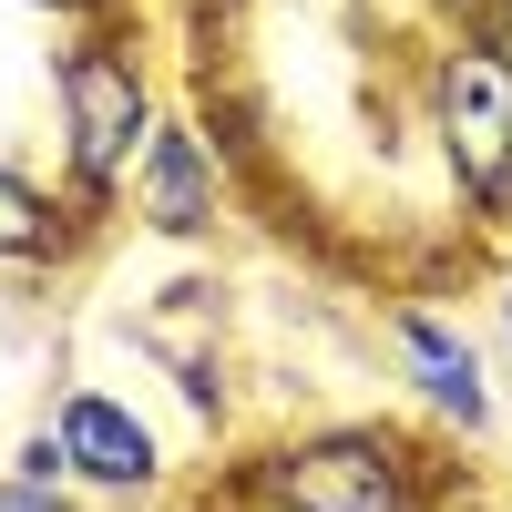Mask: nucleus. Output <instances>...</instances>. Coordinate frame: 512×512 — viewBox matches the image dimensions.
Returning a JSON list of instances; mask_svg holds the SVG:
<instances>
[{"mask_svg": "<svg viewBox=\"0 0 512 512\" xmlns=\"http://www.w3.org/2000/svg\"><path fill=\"white\" fill-rule=\"evenodd\" d=\"M52 103H62V205L72 226L93 236L113 216V195H134V164L164 134V103H154V72H144V41L134 11H113L93 31H72L52 52Z\"/></svg>", "mask_w": 512, "mask_h": 512, "instance_id": "obj_1", "label": "nucleus"}, {"mask_svg": "<svg viewBox=\"0 0 512 512\" xmlns=\"http://www.w3.org/2000/svg\"><path fill=\"white\" fill-rule=\"evenodd\" d=\"M451 461L400 431V420H328V431H287L236 472L256 512H431Z\"/></svg>", "mask_w": 512, "mask_h": 512, "instance_id": "obj_2", "label": "nucleus"}, {"mask_svg": "<svg viewBox=\"0 0 512 512\" xmlns=\"http://www.w3.org/2000/svg\"><path fill=\"white\" fill-rule=\"evenodd\" d=\"M431 134L461 216L482 236L512 226V41L502 31H451L431 41Z\"/></svg>", "mask_w": 512, "mask_h": 512, "instance_id": "obj_3", "label": "nucleus"}, {"mask_svg": "<svg viewBox=\"0 0 512 512\" xmlns=\"http://www.w3.org/2000/svg\"><path fill=\"white\" fill-rule=\"evenodd\" d=\"M52 431H62V451H72V492H113V502L164 492V451H154V431L134 420V400H113V390H62V400H52Z\"/></svg>", "mask_w": 512, "mask_h": 512, "instance_id": "obj_4", "label": "nucleus"}, {"mask_svg": "<svg viewBox=\"0 0 512 512\" xmlns=\"http://www.w3.org/2000/svg\"><path fill=\"white\" fill-rule=\"evenodd\" d=\"M123 205H134L154 236H216V216H226V164H216V144H205L185 113H164V134L134 164V195H123Z\"/></svg>", "mask_w": 512, "mask_h": 512, "instance_id": "obj_5", "label": "nucleus"}, {"mask_svg": "<svg viewBox=\"0 0 512 512\" xmlns=\"http://www.w3.org/2000/svg\"><path fill=\"white\" fill-rule=\"evenodd\" d=\"M390 338H400V359H410V379H420V400H431L461 441H482V431H492L482 349H472V338H461L451 318H431V308H400V318H390Z\"/></svg>", "mask_w": 512, "mask_h": 512, "instance_id": "obj_6", "label": "nucleus"}, {"mask_svg": "<svg viewBox=\"0 0 512 512\" xmlns=\"http://www.w3.org/2000/svg\"><path fill=\"white\" fill-rule=\"evenodd\" d=\"M72 246H82L72 205H52L21 164H0V267H62Z\"/></svg>", "mask_w": 512, "mask_h": 512, "instance_id": "obj_7", "label": "nucleus"}, {"mask_svg": "<svg viewBox=\"0 0 512 512\" xmlns=\"http://www.w3.org/2000/svg\"><path fill=\"white\" fill-rule=\"evenodd\" d=\"M31 11H52V21H72V31H93V21H113V11H134V0H31Z\"/></svg>", "mask_w": 512, "mask_h": 512, "instance_id": "obj_8", "label": "nucleus"}, {"mask_svg": "<svg viewBox=\"0 0 512 512\" xmlns=\"http://www.w3.org/2000/svg\"><path fill=\"white\" fill-rule=\"evenodd\" d=\"M0 512H72V492H31V482L0 472Z\"/></svg>", "mask_w": 512, "mask_h": 512, "instance_id": "obj_9", "label": "nucleus"}, {"mask_svg": "<svg viewBox=\"0 0 512 512\" xmlns=\"http://www.w3.org/2000/svg\"><path fill=\"white\" fill-rule=\"evenodd\" d=\"M431 512H492V502H482V492H472V482H461V472H451V482H441V502H431Z\"/></svg>", "mask_w": 512, "mask_h": 512, "instance_id": "obj_10", "label": "nucleus"}, {"mask_svg": "<svg viewBox=\"0 0 512 512\" xmlns=\"http://www.w3.org/2000/svg\"><path fill=\"white\" fill-rule=\"evenodd\" d=\"M502 328H512V277H502Z\"/></svg>", "mask_w": 512, "mask_h": 512, "instance_id": "obj_11", "label": "nucleus"}, {"mask_svg": "<svg viewBox=\"0 0 512 512\" xmlns=\"http://www.w3.org/2000/svg\"><path fill=\"white\" fill-rule=\"evenodd\" d=\"M502 11H512V0H502Z\"/></svg>", "mask_w": 512, "mask_h": 512, "instance_id": "obj_12", "label": "nucleus"}]
</instances>
